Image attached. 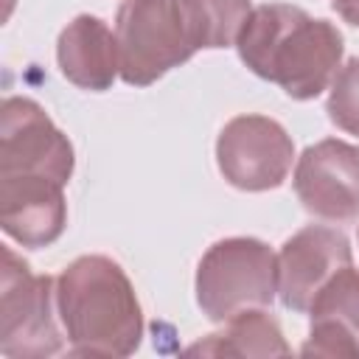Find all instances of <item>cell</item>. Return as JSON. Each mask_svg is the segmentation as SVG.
<instances>
[{
  "mask_svg": "<svg viewBox=\"0 0 359 359\" xmlns=\"http://www.w3.org/2000/svg\"><path fill=\"white\" fill-rule=\"evenodd\" d=\"M241 62L297 101L317 98L342 62V34L289 3L255 6L236 39Z\"/></svg>",
  "mask_w": 359,
  "mask_h": 359,
  "instance_id": "obj_1",
  "label": "cell"
},
{
  "mask_svg": "<svg viewBox=\"0 0 359 359\" xmlns=\"http://www.w3.org/2000/svg\"><path fill=\"white\" fill-rule=\"evenodd\" d=\"M56 314L76 356H129L143 337L135 286L107 255H81L62 269Z\"/></svg>",
  "mask_w": 359,
  "mask_h": 359,
  "instance_id": "obj_2",
  "label": "cell"
},
{
  "mask_svg": "<svg viewBox=\"0 0 359 359\" xmlns=\"http://www.w3.org/2000/svg\"><path fill=\"white\" fill-rule=\"evenodd\" d=\"M278 294V255L258 238L216 241L196 269V303L213 323L266 309Z\"/></svg>",
  "mask_w": 359,
  "mask_h": 359,
  "instance_id": "obj_3",
  "label": "cell"
},
{
  "mask_svg": "<svg viewBox=\"0 0 359 359\" xmlns=\"http://www.w3.org/2000/svg\"><path fill=\"white\" fill-rule=\"evenodd\" d=\"M121 79L149 87L196 53L182 0H126L115 17Z\"/></svg>",
  "mask_w": 359,
  "mask_h": 359,
  "instance_id": "obj_4",
  "label": "cell"
},
{
  "mask_svg": "<svg viewBox=\"0 0 359 359\" xmlns=\"http://www.w3.org/2000/svg\"><path fill=\"white\" fill-rule=\"evenodd\" d=\"M56 280L3 247L0 266V353L8 359H42L62 351L56 328Z\"/></svg>",
  "mask_w": 359,
  "mask_h": 359,
  "instance_id": "obj_5",
  "label": "cell"
},
{
  "mask_svg": "<svg viewBox=\"0 0 359 359\" xmlns=\"http://www.w3.org/2000/svg\"><path fill=\"white\" fill-rule=\"evenodd\" d=\"M222 177L238 191L278 188L294 160V143L286 129L266 115H236L216 140Z\"/></svg>",
  "mask_w": 359,
  "mask_h": 359,
  "instance_id": "obj_6",
  "label": "cell"
},
{
  "mask_svg": "<svg viewBox=\"0 0 359 359\" xmlns=\"http://www.w3.org/2000/svg\"><path fill=\"white\" fill-rule=\"evenodd\" d=\"M70 174V140L36 101L8 95L0 115V177H50L67 185Z\"/></svg>",
  "mask_w": 359,
  "mask_h": 359,
  "instance_id": "obj_7",
  "label": "cell"
},
{
  "mask_svg": "<svg viewBox=\"0 0 359 359\" xmlns=\"http://www.w3.org/2000/svg\"><path fill=\"white\" fill-rule=\"evenodd\" d=\"M294 194L317 219L353 222L359 216V146L337 137L309 146L294 165Z\"/></svg>",
  "mask_w": 359,
  "mask_h": 359,
  "instance_id": "obj_8",
  "label": "cell"
},
{
  "mask_svg": "<svg viewBox=\"0 0 359 359\" xmlns=\"http://www.w3.org/2000/svg\"><path fill=\"white\" fill-rule=\"evenodd\" d=\"M351 264V244L345 233L325 224L297 230L278 252V297L289 311L306 314L317 292Z\"/></svg>",
  "mask_w": 359,
  "mask_h": 359,
  "instance_id": "obj_9",
  "label": "cell"
},
{
  "mask_svg": "<svg viewBox=\"0 0 359 359\" xmlns=\"http://www.w3.org/2000/svg\"><path fill=\"white\" fill-rule=\"evenodd\" d=\"M67 224L65 185L50 177H0V227L22 247L53 244Z\"/></svg>",
  "mask_w": 359,
  "mask_h": 359,
  "instance_id": "obj_10",
  "label": "cell"
},
{
  "mask_svg": "<svg viewBox=\"0 0 359 359\" xmlns=\"http://www.w3.org/2000/svg\"><path fill=\"white\" fill-rule=\"evenodd\" d=\"M303 356L359 359V272L348 264L317 292Z\"/></svg>",
  "mask_w": 359,
  "mask_h": 359,
  "instance_id": "obj_11",
  "label": "cell"
},
{
  "mask_svg": "<svg viewBox=\"0 0 359 359\" xmlns=\"http://www.w3.org/2000/svg\"><path fill=\"white\" fill-rule=\"evenodd\" d=\"M56 59L62 76L81 90L101 93L112 87L115 76H121L115 31H109L104 20L90 14H81L67 22L56 42Z\"/></svg>",
  "mask_w": 359,
  "mask_h": 359,
  "instance_id": "obj_12",
  "label": "cell"
},
{
  "mask_svg": "<svg viewBox=\"0 0 359 359\" xmlns=\"http://www.w3.org/2000/svg\"><path fill=\"white\" fill-rule=\"evenodd\" d=\"M188 353L202 356H286L289 345L275 317L264 309H250L227 320L224 331L210 334L205 342L188 348Z\"/></svg>",
  "mask_w": 359,
  "mask_h": 359,
  "instance_id": "obj_13",
  "label": "cell"
},
{
  "mask_svg": "<svg viewBox=\"0 0 359 359\" xmlns=\"http://www.w3.org/2000/svg\"><path fill=\"white\" fill-rule=\"evenodd\" d=\"M191 39L199 48L236 45L252 3L250 0H182Z\"/></svg>",
  "mask_w": 359,
  "mask_h": 359,
  "instance_id": "obj_14",
  "label": "cell"
},
{
  "mask_svg": "<svg viewBox=\"0 0 359 359\" xmlns=\"http://www.w3.org/2000/svg\"><path fill=\"white\" fill-rule=\"evenodd\" d=\"M328 118L337 129L359 137V56L337 70L328 95Z\"/></svg>",
  "mask_w": 359,
  "mask_h": 359,
  "instance_id": "obj_15",
  "label": "cell"
},
{
  "mask_svg": "<svg viewBox=\"0 0 359 359\" xmlns=\"http://www.w3.org/2000/svg\"><path fill=\"white\" fill-rule=\"evenodd\" d=\"M331 3H334L337 14H339L342 20H348L351 25L359 28V0H331Z\"/></svg>",
  "mask_w": 359,
  "mask_h": 359,
  "instance_id": "obj_16",
  "label": "cell"
}]
</instances>
